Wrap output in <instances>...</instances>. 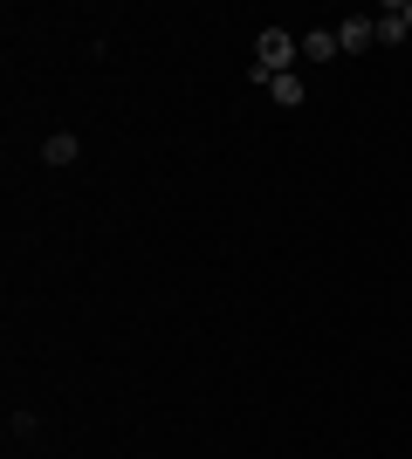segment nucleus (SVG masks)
I'll list each match as a JSON object with an SVG mask.
<instances>
[{"label":"nucleus","instance_id":"2","mask_svg":"<svg viewBox=\"0 0 412 459\" xmlns=\"http://www.w3.org/2000/svg\"><path fill=\"white\" fill-rule=\"evenodd\" d=\"M372 41H378V21H372V14H351L344 28H337V48H344V56H357V48H372Z\"/></svg>","mask_w":412,"mask_h":459},{"label":"nucleus","instance_id":"5","mask_svg":"<svg viewBox=\"0 0 412 459\" xmlns=\"http://www.w3.org/2000/svg\"><path fill=\"white\" fill-rule=\"evenodd\" d=\"M337 56V28H316V35H302V62H330Z\"/></svg>","mask_w":412,"mask_h":459},{"label":"nucleus","instance_id":"1","mask_svg":"<svg viewBox=\"0 0 412 459\" xmlns=\"http://www.w3.org/2000/svg\"><path fill=\"white\" fill-rule=\"evenodd\" d=\"M302 56V41H289V28H261L255 35V76H289V62Z\"/></svg>","mask_w":412,"mask_h":459},{"label":"nucleus","instance_id":"7","mask_svg":"<svg viewBox=\"0 0 412 459\" xmlns=\"http://www.w3.org/2000/svg\"><path fill=\"white\" fill-rule=\"evenodd\" d=\"M399 14H406V28H412V0H399Z\"/></svg>","mask_w":412,"mask_h":459},{"label":"nucleus","instance_id":"3","mask_svg":"<svg viewBox=\"0 0 412 459\" xmlns=\"http://www.w3.org/2000/svg\"><path fill=\"white\" fill-rule=\"evenodd\" d=\"M41 158H48V165H76V158H83L76 131H56V137H48V144H41Z\"/></svg>","mask_w":412,"mask_h":459},{"label":"nucleus","instance_id":"6","mask_svg":"<svg viewBox=\"0 0 412 459\" xmlns=\"http://www.w3.org/2000/svg\"><path fill=\"white\" fill-rule=\"evenodd\" d=\"M268 96L282 103V110H295V103H302L310 90H302V76H275V82H268Z\"/></svg>","mask_w":412,"mask_h":459},{"label":"nucleus","instance_id":"4","mask_svg":"<svg viewBox=\"0 0 412 459\" xmlns=\"http://www.w3.org/2000/svg\"><path fill=\"white\" fill-rule=\"evenodd\" d=\"M372 21H378V41H406V35H412V28H406V14H399V0H392V7H378Z\"/></svg>","mask_w":412,"mask_h":459}]
</instances>
